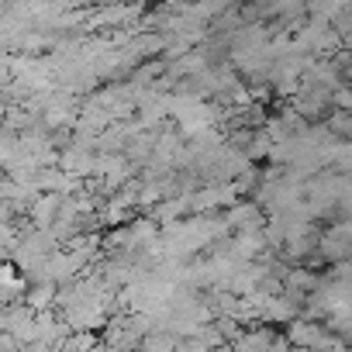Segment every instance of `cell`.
Returning a JSON list of instances; mask_svg holds the SVG:
<instances>
[{
  "instance_id": "cell-1",
  "label": "cell",
  "mask_w": 352,
  "mask_h": 352,
  "mask_svg": "<svg viewBox=\"0 0 352 352\" xmlns=\"http://www.w3.org/2000/svg\"><path fill=\"white\" fill-rule=\"evenodd\" d=\"M239 352H270V345H266V335H263V331H256V335H245V338L239 342Z\"/></svg>"
}]
</instances>
